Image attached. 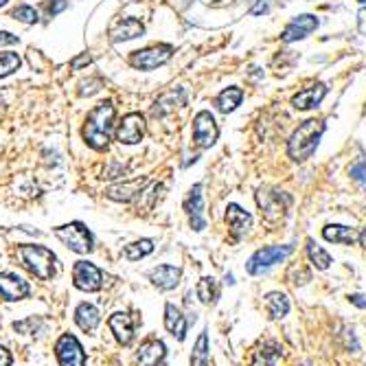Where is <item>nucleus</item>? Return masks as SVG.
<instances>
[{"mask_svg":"<svg viewBox=\"0 0 366 366\" xmlns=\"http://www.w3.org/2000/svg\"><path fill=\"white\" fill-rule=\"evenodd\" d=\"M349 176H351L355 182H360V185H364V182H366V161H360V163L351 165Z\"/></svg>","mask_w":366,"mask_h":366,"instance_id":"36","label":"nucleus"},{"mask_svg":"<svg viewBox=\"0 0 366 366\" xmlns=\"http://www.w3.org/2000/svg\"><path fill=\"white\" fill-rule=\"evenodd\" d=\"M145 136V116L138 112H132L123 118V123L116 130V141L123 145H136Z\"/></svg>","mask_w":366,"mask_h":366,"instance_id":"12","label":"nucleus"},{"mask_svg":"<svg viewBox=\"0 0 366 366\" xmlns=\"http://www.w3.org/2000/svg\"><path fill=\"white\" fill-rule=\"evenodd\" d=\"M29 294H31V288L22 277L14 272H0V298L7 303H16L26 298Z\"/></svg>","mask_w":366,"mask_h":366,"instance_id":"11","label":"nucleus"},{"mask_svg":"<svg viewBox=\"0 0 366 366\" xmlns=\"http://www.w3.org/2000/svg\"><path fill=\"white\" fill-rule=\"evenodd\" d=\"M357 31H360L362 36H366V7H362V9L357 11Z\"/></svg>","mask_w":366,"mask_h":366,"instance_id":"40","label":"nucleus"},{"mask_svg":"<svg viewBox=\"0 0 366 366\" xmlns=\"http://www.w3.org/2000/svg\"><path fill=\"white\" fill-rule=\"evenodd\" d=\"M210 360V347H208V333L202 331L200 338L193 345V353H191V366H208Z\"/></svg>","mask_w":366,"mask_h":366,"instance_id":"31","label":"nucleus"},{"mask_svg":"<svg viewBox=\"0 0 366 366\" xmlns=\"http://www.w3.org/2000/svg\"><path fill=\"white\" fill-rule=\"evenodd\" d=\"M180 103H185V90H178V95H176V90L173 93H167V95H163L156 103H154V108H151V114L154 116H163V114H167V112H171L176 106H180Z\"/></svg>","mask_w":366,"mask_h":366,"instance_id":"28","label":"nucleus"},{"mask_svg":"<svg viewBox=\"0 0 366 366\" xmlns=\"http://www.w3.org/2000/svg\"><path fill=\"white\" fill-rule=\"evenodd\" d=\"M73 285L81 292H99L103 288V272L90 261H77L73 265Z\"/></svg>","mask_w":366,"mask_h":366,"instance_id":"8","label":"nucleus"},{"mask_svg":"<svg viewBox=\"0 0 366 366\" xmlns=\"http://www.w3.org/2000/svg\"><path fill=\"white\" fill-rule=\"evenodd\" d=\"M290 202H292L290 195L283 193V191H277V189H261L257 193V204H259L261 213L265 215V220H270V222L285 215Z\"/></svg>","mask_w":366,"mask_h":366,"instance_id":"9","label":"nucleus"},{"mask_svg":"<svg viewBox=\"0 0 366 366\" xmlns=\"http://www.w3.org/2000/svg\"><path fill=\"white\" fill-rule=\"evenodd\" d=\"M11 16H14L16 20L24 22V24H36V22L40 20V18H38V11H36L34 7H29V5H20V7H16Z\"/></svg>","mask_w":366,"mask_h":366,"instance_id":"34","label":"nucleus"},{"mask_svg":"<svg viewBox=\"0 0 366 366\" xmlns=\"http://www.w3.org/2000/svg\"><path fill=\"white\" fill-rule=\"evenodd\" d=\"M265 307H268V314L270 318L274 320H281L290 314V298L283 294V292H270L265 294Z\"/></svg>","mask_w":366,"mask_h":366,"instance_id":"25","label":"nucleus"},{"mask_svg":"<svg viewBox=\"0 0 366 366\" xmlns=\"http://www.w3.org/2000/svg\"><path fill=\"white\" fill-rule=\"evenodd\" d=\"M281 357V347L277 342H263L250 357V366H274Z\"/></svg>","mask_w":366,"mask_h":366,"instance_id":"26","label":"nucleus"},{"mask_svg":"<svg viewBox=\"0 0 366 366\" xmlns=\"http://www.w3.org/2000/svg\"><path fill=\"white\" fill-rule=\"evenodd\" d=\"M241 99H243V90H241V88H237V86H230V88L222 90L215 103H218L220 112L228 114V112H233V110L241 103Z\"/></svg>","mask_w":366,"mask_h":366,"instance_id":"29","label":"nucleus"},{"mask_svg":"<svg viewBox=\"0 0 366 366\" xmlns=\"http://www.w3.org/2000/svg\"><path fill=\"white\" fill-rule=\"evenodd\" d=\"M22 64V59L16 53H0V77L16 73Z\"/></svg>","mask_w":366,"mask_h":366,"instance_id":"33","label":"nucleus"},{"mask_svg":"<svg viewBox=\"0 0 366 366\" xmlns=\"http://www.w3.org/2000/svg\"><path fill=\"white\" fill-rule=\"evenodd\" d=\"M93 86H99V81H83V83L79 86V95H81V97H86V95L97 93V88H93Z\"/></svg>","mask_w":366,"mask_h":366,"instance_id":"38","label":"nucleus"},{"mask_svg":"<svg viewBox=\"0 0 366 366\" xmlns=\"http://www.w3.org/2000/svg\"><path fill=\"white\" fill-rule=\"evenodd\" d=\"M173 55V49L169 44H156L143 51H134L130 55V66L138 68V71H154L163 64H167Z\"/></svg>","mask_w":366,"mask_h":366,"instance_id":"6","label":"nucleus"},{"mask_svg":"<svg viewBox=\"0 0 366 366\" xmlns=\"http://www.w3.org/2000/svg\"><path fill=\"white\" fill-rule=\"evenodd\" d=\"M185 210L189 215V224L195 233H202L206 228V220H204V198H202V185H195L187 200H185Z\"/></svg>","mask_w":366,"mask_h":366,"instance_id":"14","label":"nucleus"},{"mask_svg":"<svg viewBox=\"0 0 366 366\" xmlns=\"http://www.w3.org/2000/svg\"><path fill=\"white\" fill-rule=\"evenodd\" d=\"M55 357L59 366H86V351L73 333H64L55 342Z\"/></svg>","mask_w":366,"mask_h":366,"instance_id":"7","label":"nucleus"},{"mask_svg":"<svg viewBox=\"0 0 366 366\" xmlns=\"http://www.w3.org/2000/svg\"><path fill=\"white\" fill-rule=\"evenodd\" d=\"M7 3H9V0H0V7H5Z\"/></svg>","mask_w":366,"mask_h":366,"instance_id":"44","label":"nucleus"},{"mask_svg":"<svg viewBox=\"0 0 366 366\" xmlns=\"http://www.w3.org/2000/svg\"><path fill=\"white\" fill-rule=\"evenodd\" d=\"M322 237L331 243H340V246H355L364 239V230L342 224H329L322 228Z\"/></svg>","mask_w":366,"mask_h":366,"instance_id":"17","label":"nucleus"},{"mask_svg":"<svg viewBox=\"0 0 366 366\" xmlns=\"http://www.w3.org/2000/svg\"><path fill=\"white\" fill-rule=\"evenodd\" d=\"M322 134H325L322 121H318V118L303 121L288 141V156L294 163H305L307 158H312Z\"/></svg>","mask_w":366,"mask_h":366,"instance_id":"2","label":"nucleus"},{"mask_svg":"<svg viewBox=\"0 0 366 366\" xmlns=\"http://www.w3.org/2000/svg\"><path fill=\"white\" fill-rule=\"evenodd\" d=\"M349 300L355 305V307H360V310H366V298H364L362 294H351V296H349Z\"/></svg>","mask_w":366,"mask_h":366,"instance_id":"43","label":"nucleus"},{"mask_svg":"<svg viewBox=\"0 0 366 366\" xmlns=\"http://www.w3.org/2000/svg\"><path fill=\"white\" fill-rule=\"evenodd\" d=\"M145 34V26L136 18H123L112 29V42H128Z\"/></svg>","mask_w":366,"mask_h":366,"instance_id":"24","label":"nucleus"},{"mask_svg":"<svg viewBox=\"0 0 366 366\" xmlns=\"http://www.w3.org/2000/svg\"><path fill=\"white\" fill-rule=\"evenodd\" d=\"M11 362H14L11 353L3 345H0V366H11Z\"/></svg>","mask_w":366,"mask_h":366,"instance_id":"42","label":"nucleus"},{"mask_svg":"<svg viewBox=\"0 0 366 366\" xmlns=\"http://www.w3.org/2000/svg\"><path fill=\"white\" fill-rule=\"evenodd\" d=\"M180 277H182L180 268L169 265V263L156 265L154 270H149V272H147V279L151 281V285L158 288V290H163V292L176 290L178 283H180Z\"/></svg>","mask_w":366,"mask_h":366,"instance_id":"15","label":"nucleus"},{"mask_svg":"<svg viewBox=\"0 0 366 366\" xmlns=\"http://www.w3.org/2000/svg\"><path fill=\"white\" fill-rule=\"evenodd\" d=\"M147 182L149 180L145 176L143 178H134V180H126V182H118V185H114V187H110L106 191V195L110 200H114V202H132V200H136L145 191Z\"/></svg>","mask_w":366,"mask_h":366,"instance_id":"16","label":"nucleus"},{"mask_svg":"<svg viewBox=\"0 0 366 366\" xmlns=\"http://www.w3.org/2000/svg\"><path fill=\"white\" fill-rule=\"evenodd\" d=\"M18 259L22 268H26L31 274H36L42 281H51L55 277V261L57 257L46 246H38V243H24L18 248Z\"/></svg>","mask_w":366,"mask_h":366,"instance_id":"3","label":"nucleus"},{"mask_svg":"<svg viewBox=\"0 0 366 366\" xmlns=\"http://www.w3.org/2000/svg\"><path fill=\"white\" fill-rule=\"evenodd\" d=\"M18 42V36L9 34V31H0V46H5V44H16Z\"/></svg>","mask_w":366,"mask_h":366,"instance_id":"41","label":"nucleus"},{"mask_svg":"<svg viewBox=\"0 0 366 366\" xmlns=\"http://www.w3.org/2000/svg\"><path fill=\"white\" fill-rule=\"evenodd\" d=\"M226 226L233 233V237L239 239L253 228V215L248 210H243L239 204H228V208H226Z\"/></svg>","mask_w":366,"mask_h":366,"instance_id":"19","label":"nucleus"},{"mask_svg":"<svg viewBox=\"0 0 366 366\" xmlns=\"http://www.w3.org/2000/svg\"><path fill=\"white\" fill-rule=\"evenodd\" d=\"M88 64H90V55L83 53L81 57H75V59H73V62H71V68H73V71H79L81 66H88Z\"/></svg>","mask_w":366,"mask_h":366,"instance_id":"39","label":"nucleus"},{"mask_svg":"<svg viewBox=\"0 0 366 366\" xmlns=\"http://www.w3.org/2000/svg\"><path fill=\"white\" fill-rule=\"evenodd\" d=\"M292 253H294V246H263L246 261V272L257 277V274L268 272L277 263H283Z\"/></svg>","mask_w":366,"mask_h":366,"instance_id":"5","label":"nucleus"},{"mask_svg":"<svg viewBox=\"0 0 366 366\" xmlns=\"http://www.w3.org/2000/svg\"><path fill=\"white\" fill-rule=\"evenodd\" d=\"M108 327L114 333V338L118 345L130 347L134 340V320L128 312H116L108 318Z\"/></svg>","mask_w":366,"mask_h":366,"instance_id":"18","label":"nucleus"},{"mask_svg":"<svg viewBox=\"0 0 366 366\" xmlns=\"http://www.w3.org/2000/svg\"><path fill=\"white\" fill-rule=\"evenodd\" d=\"M151 253H154V241L151 239H138V241L130 243V246H126V259L128 261H138Z\"/></svg>","mask_w":366,"mask_h":366,"instance_id":"32","label":"nucleus"},{"mask_svg":"<svg viewBox=\"0 0 366 366\" xmlns=\"http://www.w3.org/2000/svg\"><path fill=\"white\" fill-rule=\"evenodd\" d=\"M198 298L202 300V305H215L220 298V283L213 279V277H202L198 281Z\"/></svg>","mask_w":366,"mask_h":366,"instance_id":"27","label":"nucleus"},{"mask_svg":"<svg viewBox=\"0 0 366 366\" xmlns=\"http://www.w3.org/2000/svg\"><path fill=\"white\" fill-rule=\"evenodd\" d=\"M40 327H42V318H36V316L24 318V320H20V322H14V329L20 331V333H36Z\"/></svg>","mask_w":366,"mask_h":366,"instance_id":"35","label":"nucleus"},{"mask_svg":"<svg viewBox=\"0 0 366 366\" xmlns=\"http://www.w3.org/2000/svg\"><path fill=\"white\" fill-rule=\"evenodd\" d=\"M165 329L173 335V338H178L180 342L187 338L189 322H187V318L182 316V312L176 307L173 303H167L165 305Z\"/></svg>","mask_w":366,"mask_h":366,"instance_id":"22","label":"nucleus"},{"mask_svg":"<svg viewBox=\"0 0 366 366\" xmlns=\"http://www.w3.org/2000/svg\"><path fill=\"white\" fill-rule=\"evenodd\" d=\"M53 233L66 248H71L77 255H88V253H93V248H95L93 235H90V230L81 222H71V224H64V226H57V228H53Z\"/></svg>","mask_w":366,"mask_h":366,"instance_id":"4","label":"nucleus"},{"mask_svg":"<svg viewBox=\"0 0 366 366\" xmlns=\"http://www.w3.org/2000/svg\"><path fill=\"white\" fill-rule=\"evenodd\" d=\"M75 322L81 331L90 333V331H95L101 322V314L99 310L95 307V305H90V303H79L77 305V310H75Z\"/></svg>","mask_w":366,"mask_h":366,"instance_id":"23","label":"nucleus"},{"mask_svg":"<svg viewBox=\"0 0 366 366\" xmlns=\"http://www.w3.org/2000/svg\"><path fill=\"white\" fill-rule=\"evenodd\" d=\"M325 95H327V86L325 83H314L310 88L300 90V93H296L292 97V106L296 110H312V108L320 106V101L325 99Z\"/></svg>","mask_w":366,"mask_h":366,"instance_id":"21","label":"nucleus"},{"mask_svg":"<svg viewBox=\"0 0 366 366\" xmlns=\"http://www.w3.org/2000/svg\"><path fill=\"white\" fill-rule=\"evenodd\" d=\"M307 257H310V261H312V265L316 270H329L331 263H333L331 255L322 246H318L314 239H307Z\"/></svg>","mask_w":366,"mask_h":366,"instance_id":"30","label":"nucleus"},{"mask_svg":"<svg viewBox=\"0 0 366 366\" xmlns=\"http://www.w3.org/2000/svg\"><path fill=\"white\" fill-rule=\"evenodd\" d=\"M218 136H220V128L215 123V118H213V114L208 110L198 112L193 118V141H195V145L206 149L218 141Z\"/></svg>","mask_w":366,"mask_h":366,"instance_id":"10","label":"nucleus"},{"mask_svg":"<svg viewBox=\"0 0 366 366\" xmlns=\"http://www.w3.org/2000/svg\"><path fill=\"white\" fill-rule=\"evenodd\" d=\"M167 357V347L163 340H156V338H151V340H145L136 353V362L138 366H161Z\"/></svg>","mask_w":366,"mask_h":366,"instance_id":"20","label":"nucleus"},{"mask_svg":"<svg viewBox=\"0 0 366 366\" xmlns=\"http://www.w3.org/2000/svg\"><path fill=\"white\" fill-rule=\"evenodd\" d=\"M357 3H360V5H366V0H357Z\"/></svg>","mask_w":366,"mask_h":366,"instance_id":"45","label":"nucleus"},{"mask_svg":"<svg viewBox=\"0 0 366 366\" xmlns=\"http://www.w3.org/2000/svg\"><path fill=\"white\" fill-rule=\"evenodd\" d=\"M114 106L112 101H101L99 106H95L90 110L81 136L86 141V145H90L97 151L108 149L110 141H112V130H114Z\"/></svg>","mask_w":366,"mask_h":366,"instance_id":"1","label":"nucleus"},{"mask_svg":"<svg viewBox=\"0 0 366 366\" xmlns=\"http://www.w3.org/2000/svg\"><path fill=\"white\" fill-rule=\"evenodd\" d=\"M316 26H318V18L312 16V14H303V16H296L285 29H283V34H281V40L283 42H296V40H303V38H307L312 31H316Z\"/></svg>","mask_w":366,"mask_h":366,"instance_id":"13","label":"nucleus"},{"mask_svg":"<svg viewBox=\"0 0 366 366\" xmlns=\"http://www.w3.org/2000/svg\"><path fill=\"white\" fill-rule=\"evenodd\" d=\"M66 7H68V0H51V3L46 5V11H49V16H57V14H62Z\"/></svg>","mask_w":366,"mask_h":366,"instance_id":"37","label":"nucleus"}]
</instances>
